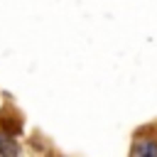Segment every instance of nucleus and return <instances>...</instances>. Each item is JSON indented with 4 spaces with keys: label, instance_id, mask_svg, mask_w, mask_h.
<instances>
[{
    "label": "nucleus",
    "instance_id": "obj_1",
    "mask_svg": "<svg viewBox=\"0 0 157 157\" xmlns=\"http://www.w3.org/2000/svg\"><path fill=\"white\" fill-rule=\"evenodd\" d=\"M15 150H17V147H15L12 142H5V140L0 137V155H15Z\"/></svg>",
    "mask_w": 157,
    "mask_h": 157
}]
</instances>
